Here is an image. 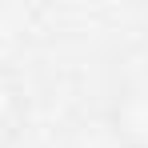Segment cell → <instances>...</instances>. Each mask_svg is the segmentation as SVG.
I'll return each mask as SVG.
<instances>
[{"mask_svg": "<svg viewBox=\"0 0 148 148\" xmlns=\"http://www.w3.org/2000/svg\"><path fill=\"white\" fill-rule=\"evenodd\" d=\"M28 116V96H24V80L12 68H0V144L12 140L20 132V124Z\"/></svg>", "mask_w": 148, "mask_h": 148, "instance_id": "7a4b0ae2", "label": "cell"}, {"mask_svg": "<svg viewBox=\"0 0 148 148\" xmlns=\"http://www.w3.org/2000/svg\"><path fill=\"white\" fill-rule=\"evenodd\" d=\"M108 120L124 148H148V80L124 88L108 112Z\"/></svg>", "mask_w": 148, "mask_h": 148, "instance_id": "6da1fadb", "label": "cell"}]
</instances>
